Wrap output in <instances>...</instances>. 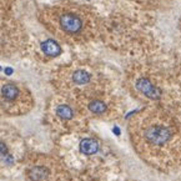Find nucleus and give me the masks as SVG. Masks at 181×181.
<instances>
[{
    "instance_id": "1",
    "label": "nucleus",
    "mask_w": 181,
    "mask_h": 181,
    "mask_svg": "<svg viewBox=\"0 0 181 181\" xmlns=\"http://www.w3.org/2000/svg\"><path fill=\"white\" fill-rule=\"evenodd\" d=\"M172 137V131L164 125H150L144 130V140L146 144H149L155 147H161L170 143Z\"/></svg>"
},
{
    "instance_id": "2",
    "label": "nucleus",
    "mask_w": 181,
    "mask_h": 181,
    "mask_svg": "<svg viewBox=\"0 0 181 181\" xmlns=\"http://www.w3.org/2000/svg\"><path fill=\"white\" fill-rule=\"evenodd\" d=\"M60 26L63 28V30H65L68 34H78V32L83 29V21L75 14H64L60 16Z\"/></svg>"
},
{
    "instance_id": "3",
    "label": "nucleus",
    "mask_w": 181,
    "mask_h": 181,
    "mask_svg": "<svg viewBox=\"0 0 181 181\" xmlns=\"http://www.w3.org/2000/svg\"><path fill=\"white\" fill-rule=\"evenodd\" d=\"M26 174L30 181H49L51 177V169L45 164H32Z\"/></svg>"
},
{
    "instance_id": "4",
    "label": "nucleus",
    "mask_w": 181,
    "mask_h": 181,
    "mask_svg": "<svg viewBox=\"0 0 181 181\" xmlns=\"http://www.w3.org/2000/svg\"><path fill=\"white\" fill-rule=\"evenodd\" d=\"M135 86L137 89V91H140L141 94H144L145 96H147L149 99L152 100H158L161 97V90L159 87H156L149 79L146 78H140L136 80Z\"/></svg>"
},
{
    "instance_id": "5",
    "label": "nucleus",
    "mask_w": 181,
    "mask_h": 181,
    "mask_svg": "<svg viewBox=\"0 0 181 181\" xmlns=\"http://www.w3.org/2000/svg\"><path fill=\"white\" fill-rule=\"evenodd\" d=\"M19 94H20L19 87L13 83L4 84L0 87V95L5 101H15L19 97Z\"/></svg>"
},
{
    "instance_id": "6",
    "label": "nucleus",
    "mask_w": 181,
    "mask_h": 181,
    "mask_svg": "<svg viewBox=\"0 0 181 181\" xmlns=\"http://www.w3.org/2000/svg\"><path fill=\"white\" fill-rule=\"evenodd\" d=\"M40 48H41V51L49 57H56L61 54L60 45L53 39H48L45 41H43L40 44Z\"/></svg>"
},
{
    "instance_id": "7",
    "label": "nucleus",
    "mask_w": 181,
    "mask_h": 181,
    "mask_svg": "<svg viewBox=\"0 0 181 181\" xmlns=\"http://www.w3.org/2000/svg\"><path fill=\"white\" fill-rule=\"evenodd\" d=\"M97 150H99V144L94 139H84L80 143V151L85 155L96 154Z\"/></svg>"
},
{
    "instance_id": "8",
    "label": "nucleus",
    "mask_w": 181,
    "mask_h": 181,
    "mask_svg": "<svg viewBox=\"0 0 181 181\" xmlns=\"http://www.w3.org/2000/svg\"><path fill=\"white\" fill-rule=\"evenodd\" d=\"M90 79H91V76L85 70H76L72 74V81L76 85H85L90 81Z\"/></svg>"
},
{
    "instance_id": "9",
    "label": "nucleus",
    "mask_w": 181,
    "mask_h": 181,
    "mask_svg": "<svg viewBox=\"0 0 181 181\" xmlns=\"http://www.w3.org/2000/svg\"><path fill=\"white\" fill-rule=\"evenodd\" d=\"M56 115L63 120H70L74 116V111L69 105H59L56 108Z\"/></svg>"
},
{
    "instance_id": "10",
    "label": "nucleus",
    "mask_w": 181,
    "mask_h": 181,
    "mask_svg": "<svg viewBox=\"0 0 181 181\" xmlns=\"http://www.w3.org/2000/svg\"><path fill=\"white\" fill-rule=\"evenodd\" d=\"M89 110L93 114L100 115V114H104L106 111V105H105V103H103L100 100H94L89 104Z\"/></svg>"
},
{
    "instance_id": "11",
    "label": "nucleus",
    "mask_w": 181,
    "mask_h": 181,
    "mask_svg": "<svg viewBox=\"0 0 181 181\" xmlns=\"http://www.w3.org/2000/svg\"><path fill=\"white\" fill-rule=\"evenodd\" d=\"M5 72H6V75H11V74H13V69L8 68V69H5Z\"/></svg>"
},
{
    "instance_id": "12",
    "label": "nucleus",
    "mask_w": 181,
    "mask_h": 181,
    "mask_svg": "<svg viewBox=\"0 0 181 181\" xmlns=\"http://www.w3.org/2000/svg\"><path fill=\"white\" fill-rule=\"evenodd\" d=\"M114 131L116 133V135H120V130H119L118 127H114Z\"/></svg>"
}]
</instances>
